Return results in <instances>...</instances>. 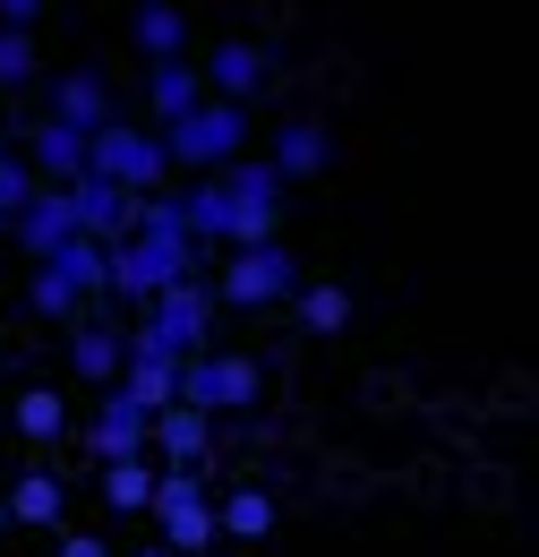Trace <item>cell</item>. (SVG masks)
Instances as JSON below:
<instances>
[{"label": "cell", "mask_w": 539, "mask_h": 557, "mask_svg": "<svg viewBox=\"0 0 539 557\" xmlns=\"http://www.w3.org/2000/svg\"><path fill=\"white\" fill-rule=\"evenodd\" d=\"M205 86H214V95H231V103H258V95H266V52H258V44H240V35H231V44H214V52H205Z\"/></svg>", "instance_id": "cell-14"}, {"label": "cell", "mask_w": 539, "mask_h": 557, "mask_svg": "<svg viewBox=\"0 0 539 557\" xmlns=\"http://www.w3.org/2000/svg\"><path fill=\"white\" fill-rule=\"evenodd\" d=\"M154 488H163V463H146V455H112L103 463V506L112 515H154Z\"/></svg>", "instance_id": "cell-16"}, {"label": "cell", "mask_w": 539, "mask_h": 557, "mask_svg": "<svg viewBox=\"0 0 539 557\" xmlns=\"http://www.w3.org/2000/svg\"><path fill=\"white\" fill-rule=\"evenodd\" d=\"M86 146H95V129H77V121H61V112H43V121L26 129V163H35L43 181H86Z\"/></svg>", "instance_id": "cell-13"}, {"label": "cell", "mask_w": 539, "mask_h": 557, "mask_svg": "<svg viewBox=\"0 0 539 557\" xmlns=\"http://www.w3.org/2000/svg\"><path fill=\"white\" fill-rule=\"evenodd\" d=\"M172 172H223V163H240L249 154V103H231V95H205L198 112H180L172 129Z\"/></svg>", "instance_id": "cell-2"}, {"label": "cell", "mask_w": 539, "mask_h": 557, "mask_svg": "<svg viewBox=\"0 0 539 557\" xmlns=\"http://www.w3.org/2000/svg\"><path fill=\"white\" fill-rule=\"evenodd\" d=\"M43 17V0H0V26H35Z\"/></svg>", "instance_id": "cell-30"}, {"label": "cell", "mask_w": 539, "mask_h": 557, "mask_svg": "<svg viewBox=\"0 0 539 557\" xmlns=\"http://www.w3.org/2000/svg\"><path fill=\"white\" fill-rule=\"evenodd\" d=\"M223 189H231V207H283V198H291V181L274 172V154H240V163H223Z\"/></svg>", "instance_id": "cell-21"}, {"label": "cell", "mask_w": 539, "mask_h": 557, "mask_svg": "<svg viewBox=\"0 0 539 557\" xmlns=\"http://www.w3.org/2000/svg\"><path fill=\"white\" fill-rule=\"evenodd\" d=\"M214 275H189L172 283V292H154L146 300V318H137V351H172V360H189V351H205V335H214Z\"/></svg>", "instance_id": "cell-3"}, {"label": "cell", "mask_w": 539, "mask_h": 557, "mask_svg": "<svg viewBox=\"0 0 539 557\" xmlns=\"http://www.w3.org/2000/svg\"><path fill=\"white\" fill-rule=\"evenodd\" d=\"M129 35H137V52H146V61H180V44H189V17H180L172 0H146V9L129 17Z\"/></svg>", "instance_id": "cell-23"}, {"label": "cell", "mask_w": 539, "mask_h": 557, "mask_svg": "<svg viewBox=\"0 0 539 557\" xmlns=\"http://www.w3.org/2000/svg\"><path fill=\"white\" fill-rule=\"evenodd\" d=\"M205 455H214V412L163 404V412H154V463H163V472H205Z\"/></svg>", "instance_id": "cell-10"}, {"label": "cell", "mask_w": 539, "mask_h": 557, "mask_svg": "<svg viewBox=\"0 0 539 557\" xmlns=\"http://www.w3.org/2000/svg\"><path fill=\"white\" fill-rule=\"evenodd\" d=\"M52 557H112V541H103V532H61Z\"/></svg>", "instance_id": "cell-29"}, {"label": "cell", "mask_w": 539, "mask_h": 557, "mask_svg": "<svg viewBox=\"0 0 539 557\" xmlns=\"http://www.w3.org/2000/svg\"><path fill=\"white\" fill-rule=\"evenodd\" d=\"M9 232H17V249H26V258H52L68 232H77V189H68V181H43Z\"/></svg>", "instance_id": "cell-12"}, {"label": "cell", "mask_w": 539, "mask_h": 557, "mask_svg": "<svg viewBox=\"0 0 539 557\" xmlns=\"http://www.w3.org/2000/svg\"><path fill=\"white\" fill-rule=\"evenodd\" d=\"M258 395H266V377H258V360H240V351H189L180 360V404H198V412H258Z\"/></svg>", "instance_id": "cell-7"}, {"label": "cell", "mask_w": 539, "mask_h": 557, "mask_svg": "<svg viewBox=\"0 0 539 557\" xmlns=\"http://www.w3.org/2000/svg\"><path fill=\"white\" fill-rule=\"evenodd\" d=\"M9 515H17V523H35V532H61V515H68V481L52 472V463L17 472V481H9Z\"/></svg>", "instance_id": "cell-15"}, {"label": "cell", "mask_w": 539, "mask_h": 557, "mask_svg": "<svg viewBox=\"0 0 539 557\" xmlns=\"http://www.w3.org/2000/svg\"><path fill=\"white\" fill-rule=\"evenodd\" d=\"M52 112L77 121V129H103V121H112V86H103L95 70H68L61 86H52Z\"/></svg>", "instance_id": "cell-22"}, {"label": "cell", "mask_w": 539, "mask_h": 557, "mask_svg": "<svg viewBox=\"0 0 539 557\" xmlns=\"http://www.w3.org/2000/svg\"><path fill=\"white\" fill-rule=\"evenodd\" d=\"M205 275V240L180 223V198L172 189H146V214H137L129 240H112V292L121 300H154V292H172V283Z\"/></svg>", "instance_id": "cell-1"}, {"label": "cell", "mask_w": 539, "mask_h": 557, "mask_svg": "<svg viewBox=\"0 0 539 557\" xmlns=\"http://www.w3.org/2000/svg\"><path fill=\"white\" fill-rule=\"evenodd\" d=\"M35 189H43V172H35V163H17V154H0V223H17Z\"/></svg>", "instance_id": "cell-27"}, {"label": "cell", "mask_w": 539, "mask_h": 557, "mask_svg": "<svg viewBox=\"0 0 539 557\" xmlns=\"http://www.w3.org/2000/svg\"><path fill=\"white\" fill-rule=\"evenodd\" d=\"M77 189V232L86 240H129L137 214H146V189H121V181H103V172H86V181H68Z\"/></svg>", "instance_id": "cell-9"}, {"label": "cell", "mask_w": 539, "mask_h": 557, "mask_svg": "<svg viewBox=\"0 0 539 557\" xmlns=\"http://www.w3.org/2000/svg\"><path fill=\"white\" fill-rule=\"evenodd\" d=\"M9 523H17V515H9V488H0V532H9Z\"/></svg>", "instance_id": "cell-32"}, {"label": "cell", "mask_w": 539, "mask_h": 557, "mask_svg": "<svg viewBox=\"0 0 539 557\" xmlns=\"http://www.w3.org/2000/svg\"><path fill=\"white\" fill-rule=\"evenodd\" d=\"M86 446H95V463L146 455V446H154V412L137 404L129 386H103V404H95V420H86Z\"/></svg>", "instance_id": "cell-8"}, {"label": "cell", "mask_w": 539, "mask_h": 557, "mask_svg": "<svg viewBox=\"0 0 539 557\" xmlns=\"http://www.w3.org/2000/svg\"><path fill=\"white\" fill-rule=\"evenodd\" d=\"M291 309H300V326H309V335H342V326H351V292H342V283H300V292H291Z\"/></svg>", "instance_id": "cell-24"}, {"label": "cell", "mask_w": 539, "mask_h": 557, "mask_svg": "<svg viewBox=\"0 0 539 557\" xmlns=\"http://www.w3.org/2000/svg\"><path fill=\"white\" fill-rule=\"evenodd\" d=\"M266 154H274V172H283V181H317L335 146H326V129H317V121H283V129L266 138Z\"/></svg>", "instance_id": "cell-18"}, {"label": "cell", "mask_w": 539, "mask_h": 557, "mask_svg": "<svg viewBox=\"0 0 539 557\" xmlns=\"http://www.w3.org/2000/svg\"><path fill=\"white\" fill-rule=\"evenodd\" d=\"M137 557H180V549H172V541H154V549H137Z\"/></svg>", "instance_id": "cell-31"}, {"label": "cell", "mask_w": 539, "mask_h": 557, "mask_svg": "<svg viewBox=\"0 0 539 557\" xmlns=\"http://www.w3.org/2000/svg\"><path fill=\"white\" fill-rule=\"evenodd\" d=\"M121 386H129L146 412H163V404H180V360H172V351H137V344H129V369H121Z\"/></svg>", "instance_id": "cell-19"}, {"label": "cell", "mask_w": 539, "mask_h": 557, "mask_svg": "<svg viewBox=\"0 0 539 557\" xmlns=\"http://www.w3.org/2000/svg\"><path fill=\"white\" fill-rule=\"evenodd\" d=\"M154 532L180 557H214V541H223V497H205V472H163V488H154Z\"/></svg>", "instance_id": "cell-6"}, {"label": "cell", "mask_w": 539, "mask_h": 557, "mask_svg": "<svg viewBox=\"0 0 539 557\" xmlns=\"http://www.w3.org/2000/svg\"><path fill=\"white\" fill-rule=\"evenodd\" d=\"M68 369L103 395V386H121V369H129V335H112V326H86V335H68Z\"/></svg>", "instance_id": "cell-17"}, {"label": "cell", "mask_w": 539, "mask_h": 557, "mask_svg": "<svg viewBox=\"0 0 539 557\" xmlns=\"http://www.w3.org/2000/svg\"><path fill=\"white\" fill-rule=\"evenodd\" d=\"M205 95H214V86H205V61H189V52H180V61H146V121H154V129H172L180 112H198Z\"/></svg>", "instance_id": "cell-11"}, {"label": "cell", "mask_w": 539, "mask_h": 557, "mask_svg": "<svg viewBox=\"0 0 539 557\" xmlns=\"http://www.w3.org/2000/svg\"><path fill=\"white\" fill-rule=\"evenodd\" d=\"M266 532H274V488H258V481L223 488V541H240V549H258Z\"/></svg>", "instance_id": "cell-20"}, {"label": "cell", "mask_w": 539, "mask_h": 557, "mask_svg": "<svg viewBox=\"0 0 539 557\" xmlns=\"http://www.w3.org/2000/svg\"><path fill=\"white\" fill-rule=\"evenodd\" d=\"M86 172H103V181H121V189H163L172 181V146H163V129L154 121H103L95 129V146H86Z\"/></svg>", "instance_id": "cell-4"}, {"label": "cell", "mask_w": 539, "mask_h": 557, "mask_svg": "<svg viewBox=\"0 0 539 557\" xmlns=\"http://www.w3.org/2000/svg\"><path fill=\"white\" fill-rule=\"evenodd\" d=\"M300 258L283 249V240H258V249H223V267H214V300L223 309H266V300H291L300 292Z\"/></svg>", "instance_id": "cell-5"}, {"label": "cell", "mask_w": 539, "mask_h": 557, "mask_svg": "<svg viewBox=\"0 0 539 557\" xmlns=\"http://www.w3.org/2000/svg\"><path fill=\"white\" fill-rule=\"evenodd\" d=\"M35 77V26H0V86Z\"/></svg>", "instance_id": "cell-28"}, {"label": "cell", "mask_w": 539, "mask_h": 557, "mask_svg": "<svg viewBox=\"0 0 539 557\" xmlns=\"http://www.w3.org/2000/svg\"><path fill=\"white\" fill-rule=\"evenodd\" d=\"M9 420H17V437H26V446H52V437H61V395H52V386H26Z\"/></svg>", "instance_id": "cell-25"}, {"label": "cell", "mask_w": 539, "mask_h": 557, "mask_svg": "<svg viewBox=\"0 0 539 557\" xmlns=\"http://www.w3.org/2000/svg\"><path fill=\"white\" fill-rule=\"evenodd\" d=\"M0 154H9V129H0Z\"/></svg>", "instance_id": "cell-33"}, {"label": "cell", "mask_w": 539, "mask_h": 557, "mask_svg": "<svg viewBox=\"0 0 539 557\" xmlns=\"http://www.w3.org/2000/svg\"><path fill=\"white\" fill-rule=\"evenodd\" d=\"M258 240H283V207H231L223 249H258Z\"/></svg>", "instance_id": "cell-26"}]
</instances>
